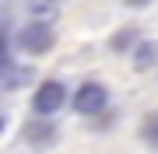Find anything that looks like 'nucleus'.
Returning a JSON list of instances; mask_svg holds the SVG:
<instances>
[{"label": "nucleus", "instance_id": "nucleus-1", "mask_svg": "<svg viewBox=\"0 0 158 154\" xmlns=\"http://www.w3.org/2000/svg\"><path fill=\"white\" fill-rule=\"evenodd\" d=\"M63 102H67V88H63L60 81H46V84H39V88H35V95H32V109H35L39 119L56 116Z\"/></svg>", "mask_w": 158, "mask_h": 154}, {"label": "nucleus", "instance_id": "nucleus-6", "mask_svg": "<svg viewBox=\"0 0 158 154\" xmlns=\"http://www.w3.org/2000/svg\"><path fill=\"white\" fill-rule=\"evenodd\" d=\"M137 42V28H119V35L113 39V49H127Z\"/></svg>", "mask_w": 158, "mask_h": 154}, {"label": "nucleus", "instance_id": "nucleus-2", "mask_svg": "<svg viewBox=\"0 0 158 154\" xmlns=\"http://www.w3.org/2000/svg\"><path fill=\"white\" fill-rule=\"evenodd\" d=\"M106 105H109V91L98 81H88L74 91V112H81V116H98Z\"/></svg>", "mask_w": 158, "mask_h": 154}, {"label": "nucleus", "instance_id": "nucleus-8", "mask_svg": "<svg viewBox=\"0 0 158 154\" xmlns=\"http://www.w3.org/2000/svg\"><path fill=\"white\" fill-rule=\"evenodd\" d=\"M127 4H130V7H148L151 0H127Z\"/></svg>", "mask_w": 158, "mask_h": 154}, {"label": "nucleus", "instance_id": "nucleus-5", "mask_svg": "<svg viewBox=\"0 0 158 154\" xmlns=\"http://www.w3.org/2000/svg\"><path fill=\"white\" fill-rule=\"evenodd\" d=\"M28 140L35 144V147H46V140H53V126H32Z\"/></svg>", "mask_w": 158, "mask_h": 154}, {"label": "nucleus", "instance_id": "nucleus-4", "mask_svg": "<svg viewBox=\"0 0 158 154\" xmlns=\"http://www.w3.org/2000/svg\"><path fill=\"white\" fill-rule=\"evenodd\" d=\"M134 70H141V74H148V70L158 67V42L144 39V42H134Z\"/></svg>", "mask_w": 158, "mask_h": 154}, {"label": "nucleus", "instance_id": "nucleus-3", "mask_svg": "<svg viewBox=\"0 0 158 154\" xmlns=\"http://www.w3.org/2000/svg\"><path fill=\"white\" fill-rule=\"evenodd\" d=\"M53 42H56V35H53L49 25H42V21H32V25H25L21 32H18V46H21L25 53H49L53 49Z\"/></svg>", "mask_w": 158, "mask_h": 154}, {"label": "nucleus", "instance_id": "nucleus-7", "mask_svg": "<svg viewBox=\"0 0 158 154\" xmlns=\"http://www.w3.org/2000/svg\"><path fill=\"white\" fill-rule=\"evenodd\" d=\"M144 140L158 147V112H151V116L144 119Z\"/></svg>", "mask_w": 158, "mask_h": 154}]
</instances>
